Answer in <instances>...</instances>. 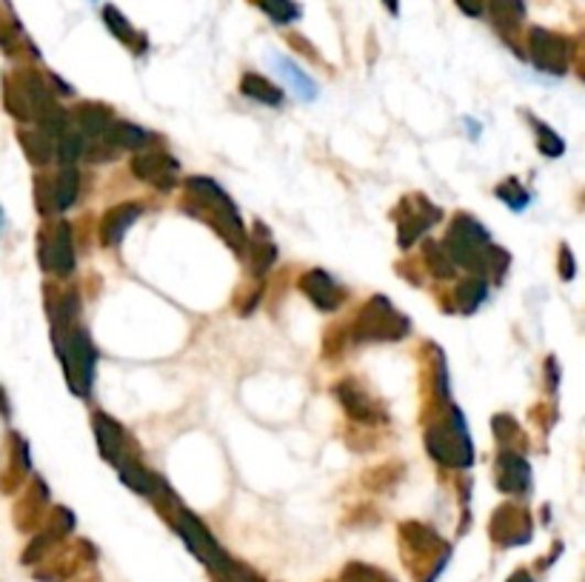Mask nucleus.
Here are the masks:
<instances>
[{"label":"nucleus","instance_id":"f257e3e1","mask_svg":"<svg viewBox=\"0 0 585 582\" xmlns=\"http://www.w3.org/2000/svg\"><path fill=\"white\" fill-rule=\"evenodd\" d=\"M443 249L448 252L454 266H463L477 277H502L509 268V254L497 246L491 234L472 215H457L446 234Z\"/></svg>","mask_w":585,"mask_h":582},{"label":"nucleus","instance_id":"f03ea898","mask_svg":"<svg viewBox=\"0 0 585 582\" xmlns=\"http://www.w3.org/2000/svg\"><path fill=\"white\" fill-rule=\"evenodd\" d=\"M186 189H188V200L195 204V209L188 206V211H192L195 218L201 215L203 220H209L217 232H220V238H224L235 252H243L246 249L243 218L237 215V206L231 204V197L226 195L215 180H209V177H188Z\"/></svg>","mask_w":585,"mask_h":582},{"label":"nucleus","instance_id":"7ed1b4c3","mask_svg":"<svg viewBox=\"0 0 585 582\" xmlns=\"http://www.w3.org/2000/svg\"><path fill=\"white\" fill-rule=\"evenodd\" d=\"M55 343L72 392L77 397H89L91 383H95V369H98V351L91 345L86 329L77 323L55 326Z\"/></svg>","mask_w":585,"mask_h":582},{"label":"nucleus","instance_id":"20e7f679","mask_svg":"<svg viewBox=\"0 0 585 582\" xmlns=\"http://www.w3.org/2000/svg\"><path fill=\"white\" fill-rule=\"evenodd\" d=\"M425 449L440 465H452V469L461 471L472 469L474 442L468 437L466 417L454 403H448L446 420L425 428Z\"/></svg>","mask_w":585,"mask_h":582},{"label":"nucleus","instance_id":"39448f33","mask_svg":"<svg viewBox=\"0 0 585 582\" xmlns=\"http://www.w3.org/2000/svg\"><path fill=\"white\" fill-rule=\"evenodd\" d=\"M3 103L12 118L37 123L57 109L50 86L35 69H18L3 78Z\"/></svg>","mask_w":585,"mask_h":582},{"label":"nucleus","instance_id":"423d86ee","mask_svg":"<svg viewBox=\"0 0 585 582\" xmlns=\"http://www.w3.org/2000/svg\"><path fill=\"white\" fill-rule=\"evenodd\" d=\"M175 531L181 534V540L186 542L188 551H192L212 574L220 576L224 582H231V576H235L237 571V562L220 548V542L215 540V534L203 526L201 517H195V514L181 505L175 512Z\"/></svg>","mask_w":585,"mask_h":582},{"label":"nucleus","instance_id":"0eeeda50","mask_svg":"<svg viewBox=\"0 0 585 582\" xmlns=\"http://www.w3.org/2000/svg\"><path fill=\"white\" fill-rule=\"evenodd\" d=\"M409 317L400 315L386 297H371L355 320L357 343H377V340H403L409 334Z\"/></svg>","mask_w":585,"mask_h":582},{"label":"nucleus","instance_id":"6e6552de","mask_svg":"<svg viewBox=\"0 0 585 582\" xmlns=\"http://www.w3.org/2000/svg\"><path fill=\"white\" fill-rule=\"evenodd\" d=\"M529 57L537 69L551 75V78H560L572 64V43H568V37L557 35V32L534 26L529 32Z\"/></svg>","mask_w":585,"mask_h":582},{"label":"nucleus","instance_id":"1a4fd4ad","mask_svg":"<svg viewBox=\"0 0 585 582\" xmlns=\"http://www.w3.org/2000/svg\"><path fill=\"white\" fill-rule=\"evenodd\" d=\"M37 257H41L43 272H52L57 277H69L75 272L77 257L69 223L61 220L52 232H41V238H37Z\"/></svg>","mask_w":585,"mask_h":582},{"label":"nucleus","instance_id":"9d476101","mask_svg":"<svg viewBox=\"0 0 585 582\" xmlns=\"http://www.w3.org/2000/svg\"><path fill=\"white\" fill-rule=\"evenodd\" d=\"M443 211L429 200V197H405L400 200V220H398V243L400 249H409L418 243L434 223H440Z\"/></svg>","mask_w":585,"mask_h":582},{"label":"nucleus","instance_id":"9b49d317","mask_svg":"<svg viewBox=\"0 0 585 582\" xmlns=\"http://www.w3.org/2000/svg\"><path fill=\"white\" fill-rule=\"evenodd\" d=\"M77 195H80V175H77L75 168L66 166L61 168L52 180L41 177L35 183V197H37V209L43 215H50V211H66L75 206Z\"/></svg>","mask_w":585,"mask_h":582},{"label":"nucleus","instance_id":"f8f14e48","mask_svg":"<svg viewBox=\"0 0 585 582\" xmlns=\"http://www.w3.org/2000/svg\"><path fill=\"white\" fill-rule=\"evenodd\" d=\"M531 534H534V528H531L529 514H526L523 508H517L514 503L500 505L495 517H491V537H495L502 548L526 546V542L531 540Z\"/></svg>","mask_w":585,"mask_h":582},{"label":"nucleus","instance_id":"ddd939ff","mask_svg":"<svg viewBox=\"0 0 585 582\" xmlns=\"http://www.w3.org/2000/svg\"><path fill=\"white\" fill-rule=\"evenodd\" d=\"M300 288H303V295L317 306L321 311H337L346 300V292L340 288V283L332 277L323 268H312L300 277Z\"/></svg>","mask_w":585,"mask_h":582},{"label":"nucleus","instance_id":"4468645a","mask_svg":"<svg viewBox=\"0 0 585 582\" xmlns=\"http://www.w3.org/2000/svg\"><path fill=\"white\" fill-rule=\"evenodd\" d=\"M132 172L140 177V180L147 183H154L158 189H172L177 180V161L172 155H166V152H152V149H147V152H140V155L132 157Z\"/></svg>","mask_w":585,"mask_h":582},{"label":"nucleus","instance_id":"2eb2a0df","mask_svg":"<svg viewBox=\"0 0 585 582\" xmlns=\"http://www.w3.org/2000/svg\"><path fill=\"white\" fill-rule=\"evenodd\" d=\"M335 394L337 400L343 403V408H346V415H349L355 422L377 426V422L383 420V408L377 406V403L369 397V392L362 386H357L355 380H343V383H337Z\"/></svg>","mask_w":585,"mask_h":582},{"label":"nucleus","instance_id":"dca6fc26","mask_svg":"<svg viewBox=\"0 0 585 582\" xmlns=\"http://www.w3.org/2000/svg\"><path fill=\"white\" fill-rule=\"evenodd\" d=\"M497 488L502 494L520 497L531 488V465L526 463L523 454L511 449H502L497 457Z\"/></svg>","mask_w":585,"mask_h":582},{"label":"nucleus","instance_id":"f3484780","mask_svg":"<svg viewBox=\"0 0 585 582\" xmlns=\"http://www.w3.org/2000/svg\"><path fill=\"white\" fill-rule=\"evenodd\" d=\"M91 426H95V437H98V449L104 460H109L112 465H118L126 454H129V440H126V431L118 420H112L109 415L98 411L91 417Z\"/></svg>","mask_w":585,"mask_h":582},{"label":"nucleus","instance_id":"a211bd4d","mask_svg":"<svg viewBox=\"0 0 585 582\" xmlns=\"http://www.w3.org/2000/svg\"><path fill=\"white\" fill-rule=\"evenodd\" d=\"M118 471H120V480H123V485H129L132 492L143 494V497L149 499H158L161 494H169L166 483H163L154 471H149L147 465L140 463L138 457L126 454L123 460L118 463Z\"/></svg>","mask_w":585,"mask_h":582},{"label":"nucleus","instance_id":"6ab92c4d","mask_svg":"<svg viewBox=\"0 0 585 582\" xmlns=\"http://www.w3.org/2000/svg\"><path fill=\"white\" fill-rule=\"evenodd\" d=\"M143 215V206L140 204H120L115 209H109L100 220V240H104V246L115 249L123 243L126 232L138 223V218Z\"/></svg>","mask_w":585,"mask_h":582},{"label":"nucleus","instance_id":"aec40b11","mask_svg":"<svg viewBox=\"0 0 585 582\" xmlns=\"http://www.w3.org/2000/svg\"><path fill=\"white\" fill-rule=\"evenodd\" d=\"M488 14H491V23L497 26V32L511 37L517 29L523 26L526 3L523 0H488Z\"/></svg>","mask_w":585,"mask_h":582},{"label":"nucleus","instance_id":"412c9836","mask_svg":"<svg viewBox=\"0 0 585 582\" xmlns=\"http://www.w3.org/2000/svg\"><path fill=\"white\" fill-rule=\"evenodd\" d=\"M274 66H278L280 75L289 80V86H292V91H294V98L303 100V103H312V100L317 98V84L312 80V75H306V72L294 64L292 57L274 55Z\"/></svg>","mask_w":585,"mask_h":582},{"label":"nucleus","instance_id":"4be33fe9","mask_svg":"<svg viewBox=\"0 0 585 582\" xmlns=\"http://www.w3.org/2000/svg\"><path fill=\"white\" fill-rule=\"evenodd\" d=\"M240 91H243L249 100H254V103L274 106V109L283 106V100H286L283 89L274 86L272 80H266L263 75H258V72H246L243 78H240Z\"/></svg>","mask_w":585,"mask_h":582},{"label":"nucleus","instance_id":"5701e85b","mask_svg":"<svg viewBox=\"0 0 585 582\" xmlns=\"http://www.w3.org/2000/svg\"><path fill=\"white\" fill-rule=\"evenodd\" d=\"M77 123H80L77 132L84 134V138H106V132L112 127V112L106 106L84 103L77 106Z\"/></svg>","mask_w":585,"mask_h":582},{"label":"nucleus","instance_id":"b1692460","mask_svg":"<svg viewBox=\"0 0 585 582\" xmlns=\"http://www.w3.org/2000/svg\"><path fill=\"white\" fill-rule=\"evenodd\" d=\"M104 141L112 143L115 149H129V152H138V149L152 143V132L134 127V123H126V120H115L112 127H109V132H106Z\"/></svg>","mask_w":585,"mask_h":582},{"label":"nucleus","instance_id":"393cba45","mask_svg":"<svg viewBox=\"0 0 585 582\" xmlns=\"http://www.w3.org/2000/svg\"><path fill=\"white\" fill-rule=\"evenodd\" d=\"M100 14H104L106 29H109V32H112V35L118 37L120 43H126V46H134V43H138L140 55L147 52V37L134 32V26L129 23V18H123V12H120L118 7H112V3H106L104 12H100Z\"/></svg>","mask_w":585,"mask_h":582},{"label":"nucleus","instance_id":"a878e982","mask_svg":"<svg viewBox=\"0 0 585 582\" xmlns=\"http://www.w3.org/2000/svg\"><path fill=\"white\" fill-rule=\"evenodd\" d=\"M488 295H491V292H488L486 277H468V281H463L461 286H457L454 300H457V309H461L463 315H474V311L488 300Z\"/></svg>","mask_w":585,"mask_h":582},{"label":"nucleus","instance_id":"bb28decb","mask_svg":"<svg viewBox=\"0 0 585 582\" xmlns=\"http://www.w3.org/2000/svg\"><path fill=\"white\" fill-rule=\"evenodd\" d=\"M21 143L26 149L29 161L43 166V163H50L55 157V138H52L46 129H32V132H21Z\"/></svg>","mask_w":585,"mask_h":582},{"label":"nucleus","instance_id":"cd10ccee","mask_svg":"<svg viewBox=\"0 0 585 582\" xmlns=\"http://www.w3.org/2000/svg\"><path fill=\"white\" fill-rule=\"evenodd\" d=\"M251 3L278 26H289V23H297L303 18V7L297 0H251Z\"/></svg>","mask_w":585,"mask_h":582},{"label":"nucleus","instance_id":"c85d7f7f","mask_svg":"<svg viewBox=\"0 0 585 582\" xmlns=\"http://www.w3.org/2000/svg\"><path fill=\"white\" fill-rule=\"evenodd\" d=\"M246 246H249L254 277H263V274L272 268L274 260H278V249H274L272 240L263 238V229H258V238L254 240H246Z\"/></svg>","mask_w":585,"mask_h":582},{"label":"nucleus","instance_id":"c756f323","mask_svg":"<svg viewBox=\"0 0 585 582\" xmlns=\"http://www.w3.org/2000/svg\"><path fill=\"white\" fill-rule=\"evenodd\" d=\"M531 123H534V134H537V146H540V152H543L545 157H563L565 155V141L560 138L554 129L549 127V123H543V120H534L531 118Z\"/></svg>","mask_w":585,"mask_h":582},{"label":"nucleus","instance_id":"7c9ffc66","mask_svg":"<svg viewBox=\"0 0 585 582\" xmlns=\"http://www.w3.org/2000/svg\"><path fill=\"white\" fill-rule=\"evenodd\" d=\"M497 197H500L502 204L509 206V209H514V211L529 209V204H531V191L523 189V183L517 180V177L502 180L500 186H497Z\"/></svg>","mask_w":585,"mask_h":582},{"label":"nucleus","instance_id":"2f4dec72","mask_svg":"<svg viewBox=\"0 0 585 582\" xmlns=\"http://www.w3.org/2000/svg\"><path fill=\"white\" fill-rule=\"evenodd\" d=\"M21 23L9 12L7 7H0V50L7 52V55H14L18 50V43H21Z\"/></svg>","mask_w":585,"mask_h":582},{"label":"nucleus","instance_id":"473e14b6","mask_svg":"<svg viewBox=\"0 0 585 582\" xmlns=\"http://www.w3.org/2000/svg\"><path fill=\"white\" fill-rule=\"evenodd\" d=\"M425 263H429L432 274L434 277H440V281L452 277L454 268H457L452 263V257H448L446 249H443V243H425Z\"/></svg>","mask_w":585,"mask_h":582},{"label":"nucleus","instance_id":"72a5a7b5","mask_svg":"<svg viewBox=\"0 0 585 582\" xmlns=\"http://www.w3.org/2000/svg\"><path fill=\"white\" fill-rule=\"evenodd\" d=\"M574 272H577V263H574L572 249L563 246L560 249V277H563V281H572Z\"/></svg>","mask_w":585,"mask_h":582},{"label":"nucleus","instance_id":"f704fd0d","mask_svg":"<svg viewBox=\"0 0 585 582\" xmlns=\"http://www.w3.org/2000/svg\"><path fill=\"white\" fill-rule=\"evenodd\" d=\"M457 7H461L463 14H468V18H480L483 12H486V0H454Z\"/></svg>","mask_w":585,"mask_h":582},{"label":"nucleus","instance_id":"c9c22d12","mask_svg":"<svg viewBox=\"0 0 585 582\" xmlns=\"http://www.w3.org/2000/svg\"><path fill=\"white\" fill-rule=\"evenodd\" d=\"M509 582H534V576H531L529 571L520 569V571H514V574L509 576Z\"/></svg>","mask_w":585,"mask_h":582},{"label":"nucleus","instance_id":"e433bc0d","mask_svg":"<svg viewBox=\"0 0 585 582\" xmlns=\"http://www.w3.org/2000/svg\"><path fill=\"white\" fill-rule=\"evenodd\" d=\"M0 415L9 417V400H7V392L0 388Z\"/></svg>","mask_w":585,"mask_h":582},{"label":"nucleus","instance_id":"4c0bfd02","mask_svg":"<svg viewBox=\"0 0 585 582\" xmlns=\"http://www.w3.org/2000/svg\"><path fill=\"white\" fill-rule=\"evenodd\" d=\"M383 7L389 9L391 14H398L400 12V0H383Z\"/></svg>","mask_w":585,"mask_h":582}]
</instances>
